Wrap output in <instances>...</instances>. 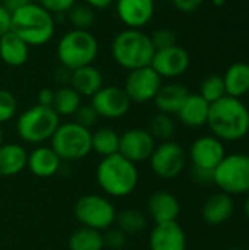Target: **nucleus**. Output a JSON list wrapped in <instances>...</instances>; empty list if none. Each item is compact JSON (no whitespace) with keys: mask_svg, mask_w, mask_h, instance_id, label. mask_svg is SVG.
Segmentation results:
<instances>
[{"mask_svg":"<svg viewBox=\"0 0 249 250\" xmlns=\"http://www.w3.org/2000/svg\"><path fill=\"white\" fill-rule=\"evenodd\" d=\"M207 125L222 142H238L249 133V108L242 100L226 95L210 104Z\"/></svg>","mask_w":249,"mask_h":250,"instance_id":"f257e3e1","label":"nucleus"},{"mask_svg":"<svg viewBox=\"0 0 249 250\" xmlns=\"http://www.w3.org/2000/svg\"><path fill=\"white\" fill-rule=\"evenodd\" d=\"M10 31L22 38L29 47L47 44L56 31L54 16L38 3L28 1L12 12Z\"/></svg>","mask_w":249,"mask_h":250,"instance_id":"f03ea898","label":"nucleus"},{"mask_svg":"<svg viewBox=\"0 0 249 250\" xmlns=\"http://www.w3.org/2000/svg\"><path fill=\"white\" fill-rule=\"evenodd\" d=\"M98 186L114 198H125L131 195L138 185V170L135 164L123 155L113 154L103 157L95 170Z\"/></svg>","mask_w":249,"mask_h":250,"instance_id":"7ed1b4c3","label":"nucleus"},{"mask_svg":"<svg viewBox=\"0 0 249 250\" xmlns=\"http://www.w3.org/2000/svg\"><path fill=\"white\" fill-rule=\"evenodd\" d=\"M154 53L150 35L141 29L126 28L116 34L112 41V57L126 70L150 66Z\"/></svg>","mask_w":249,"mask_h":250,"instance_id":"20e7f679","label":"nucleus"},{"mask_svg":"<svg viewBox=\"0 0 249 250\" xmlns=\"http://www.w3.org/2000/svg\"><path fill=\"white\" fill-rule=\"evenodd\" d=\"M98 40L90 31L70 29L62 35L56 47V56L62 66L75 70L88 64L98 56Z\"/></svg>","mask_w":249,"mask_h":250,"instance_id":"39448f33","label":"nucleus"},{"mask_svg":"<svg viewBox=\"0 0 249 250\" xmlns=\"http://www.w3.org/2000/svg\"><path fill=\"white\" fill-rule=\"evenodd\" d=\"M60 125V116L53 107L35 104L26 108L16 122L18 136L26 144H43L54 135Z\"/></svg>","mask_w":249,"mask_h":250,"instance_id":"423d86ee","label":"nucleus"},{"mask_svg":"<svg viewBox=\"0 0 249 250\" xmlns=\"http://www.w3.org/2000/svg\"><path fill=\"white\" fill-rule=\"evenodd\" d=\"M91 133L90 129L75 122L60 123L50 139L51 149L62 161H79L92 151Z\"/></svg>","mask_w":249,"mask_h":250,"instance_id":"0eeeda50","label":"nucleus"},{"mask_svg":"<svg viewBox=\"0 0 249 250\" xmlns=\"http://www.w3.org/2000/svg\"><path fill=\"white\" fill-rule=\"evenodd\" d=\"M214 185L230 196L249 193V155L242 152L226 154L214 168Z\"/></svg>","mask_w":249,"mask_h":250,"instance_id":"6e6552de","label":"nucleus"},{"mask_svg":"<svg viewBox=\"0 0 249 250\" xmlns=\"http://www.w3.org/2000/svg\"><path fill=\"white\" fill-rule=\"evenodd\" d=\"M73 211L82 227L98 231L110 229L116 220V209L113 204L107 198L94 193L81 196L76 201Z\"/></svg>","mask_w":249,"mask_h":250,"instance_id":"1a4fd4ad","label":"nucleus"},{"mask_svg":"<svg viewBox=\"0 0 249 250\" xmlns=\"http://www.w3.org/2000/svg\"><path fill=\"white\" fill-rule=\"evenodd\" d=\"M186 152L185 149L173 141L161 142L156 145L150 157V166L156 176L164 180H172L178 177L186 167Z\"/></svg>","mask_w":249,"mask_h":250,"instance_id":"9d476101","label":"nucleus"},{"mask_svg":"<svg viewBox=\"0 0 249 250\" xmlns=\"http://www.w3.org/2000/svg\"><path fill=\"white\" fill-rule=\"evenodd\" d=\"M161 85V76L151 66H145L129 70L123 89L131 103L144 104L154 100Z\"/></svg>","mask_w":249,"mask_h":250,"instance_id":"9b49d317","label":"nucleus"},{"mask_svg":"<svg viewBox=\"0 0 249 250\" xmlns=\"http://www.w3.org/2000/svg\"><path fill=\"white\" fill-rule=\"evenodd\" d=\"M92 108L98 114V117H104L109 120L120 119L128 114L131 110V100L128 98L126 92L120 86L109 85L103 86L91 97Z\"/></svg>","mask_w":249,"mask_h":250,"instance_id":"f8f14e48","label":"nucleus"},{"mask_svg":"<svg viewBox=\"0 0 249 250\" xmlns=\"http://www.w3.org/2000/svg\"><path fill=\"white\" fill-rule=\"evenodd\" d=\"M160 76L173 79L182 76L191 66L189 53L181 45H172L169 48L157 50L150 64Z\"/></svg>","mask_w":249,"mask_h":250,"instance_id":"ddd939ff","label":"nucleus"},{"mask_svg":"<svg viewBox=\"0 0 249 250\" xmlns=\"http://www.w3.org/2000/svg\"><path fill=\"white\" fill-rule=\"evenodd\" d=\"M154 149L156 139L147 129H129L120 136L119 154L123 155L126 160L132 161L134 164L150 160Z\"/></svg>","mask_w":249,"mask_h":250,"instance_id":"4468645a","label":"nucleus"},{"mask_svg":"<svg viewBox=\"0 0 249 250\" xmlns=\"http://www.w3.org/2000/svg\"><path fill=\"white\" fill-rule=\"evenodd\" d=\"M225 157L226 149L223 142L213 135L197 138L189 149V160L192 163V167H200L205 170L214 171V168L222 163Z\"/></svg>","mask_w":249,"mask_h":250,"instance_id":"2eb2a0df","label":"nucleus"},{"mask_svg":"<svg viewBox=\"0 0 249 250\" xmlns=\"http://www.w3.org/2000/svg\"><path fill=\"white\" fill-rule=\"evenodd\" d=\"M154 0H116V12L126 28L141 29L154 16Z\"/></svg>","mask_w":249,"mask_h":250,"instance_id":"dca6fc26","label":"nucleus"},{"mask_svg":"<svg viewBox=\"0 0 249 250\" xmlns=\"http://www.w3.org/2000/svg\"><path fill=\"white\" fill-rule=\"evenodd\" d=\"M148 245L150 250H186V234L178 221L156 224Z\"/></svg>","mask_w":249,"mask_h":250,"instance_id":"f3484780","label":"nucleus"},{"mask_svg":"<svg viewBox=\"0 0 249 250\" xmlns=\"http://www.w3.org/2000/svg\"><path fill=\"white\" fill-rule=\"evenodd\" d=\"M235 212V201L233 196L217 192L210 195L203 205L201 215L203 220L210 226H222L227 223Z\"/></svg>","mask_w":249,"mask_h":250,"instance_id":"a211bd4d","label":"nucleus"},{"mask_svg":"<svg viewBox=\"0 0 249 250\" xmlns=\"http://www.w3.org/2000/svg\"><path fill=\"white\" fill-rule=\"evenodd\" d=\"M148 212L156 224L178 221L181 214L179 199L167 190H158L148 199Z\"/></svg>","mask_w":249,"mask_h":250,"instance_id":"6ab92c4d","label":"nucleus"},{"mask_svg":"<svg viewBox=\"0 0 249 250\" xmlns=\"http://www.w3.org/2000/svg\"><path fill=\"white\" fill-rule=\"evenodd\" d=\"M189 94L191 92L185 85L172 82L167 85H161V88L158 89L153 101L158 113L172 116V114H178V111L181 110V107L183 105Z\"/></svg>","mask_w":249,"mask_h":250,"instance_id":"aec40b11","label":"nucleus"},{"mask_svg":"<svg viewBox=\"0 0 249 250\" xmlns=\"http://www.w3.org/2000/svg\"><path fill=\"white\" fill-rule=\"evenodd\" d=\"M60 166L62 160L51 149V146H37L31 154H28L26 167L37 177H51L59 171Z\"/></svg>","mask_w":249,"mask_h":250,"instance_id":"412c9836","label":"nucleus"},{"mask_svg":"<svg viewBox=\"0 0 249 250\" xmlns=\"http://www.w3.org/2000/svg\"><path fill=\"white\" fill-rule=\"evenodd\" d=\"M210 111V103H207L200 94H189L181 110L178 111V117L182 125L186 127H203L207 125Z\"/></svg>","mask_w":249,"mask_h":250,"instance_id":"4be33fe9","label":"nucleus"},{"mask_svg":"<svg viewBox=\"0 0 249 250\" xmlns=\"http://www.w3.org/2000/svg\"><path fill=\"white\" fill-rule=\"evenodd\" d=\"M103 73L98 67L88 64L79 69L72 70L69 85L81 95V97H92L97 91H100L104 85Z\"/></svg>","mask_w":249,"mask_h":250,"instance_id":"5701e85b","label":"nucleus"},{"mask_svg":"<svg viewBox=\"0 0 249 250\" xmlns=\"http://www.w3.org/2000/svg\"><path fill=\"white\" fill-rule=\"evenodd\" d=\"M29 56V45L16 34L9 31L0 37V59L4 64L18 67L26 63Z\"/></svg>","mask_w":249,"mask_h":250,"instance_id":"b1692460","label":"nucleus"},{"mask_svg":"<svg viewBox=\"0 0 249 250\" xmlns=\"http://www.w3.org/2000/svg\"><path fill=\"white\" fill-rule=\"evenodd\" d=\"M28 163V152L18 144L0 145V176L10 177L19 174Z\"/></svg>","mask_w":249,"mask_h":250,"instance_id":"393cba45","label":"nucleus"},{"mask_svg":"<svg viewBox=\"0 0 249 250\" xmlns=\"http://www.w3.org/2000/svg\"><path fill=\"white\" fill-rule=\"evenodd\" d=\"M226 95L233 98H242L249 92V64L244 62L233 63L223 75Z\"/></svg>","mask_w":249,"mask_h":250,"instance_id":"a878e982","label":"nucleus"},{"mask_svg":"<svg viewBox=\"0 0 249 250\" xmlns=\"http://www.w3.org/2000/svg\"><path fill=\"white\" fill-rule=\"evenodd\" d=\"M82 97L70 86H59L54 91V101H53V110L62 117L73 116L75 111L81 107Z\"/></svg>","mask_w":249,"mask_h":250,"instance_id":"bb28decb","label":"nucleus"},{"mask_svg":"<svg viewBox=\"0 0 249 250\" xmlns=\"http://www.w3.org/2000/svg\"><path fill=\"white\" fill-rule=\"evenodd\" d=\"M120 136L110 127H101L91 133V148L101 157H109L119 152Z\"/></svg>","mask_w":249,"mask_h":250,"instance_id":"cd10ccee","label":"nucleus"},{"mask_svg":"<svg viewBox=\"0 0 249 250\" xmlns=\"http://www.w3.org/2000/svg\"><path fill=\"white\" fill-rule=\"evenodd\" d=\"M69 250H103L104 239L101 231L81 227L69 237Z\"/></svg>","mask_w":249,"mask_h":250,"instance_id":"c85d7f7f","label":"nucleus"},{"mask_svg":"<svg viewBox=\"0 0 249 250\" xmlns=\"http://www.w3.org/2000/svg\"><path fill=\"white\" fill-rule=\"evenodd\" d=\"M117 229H120L125 234H138L147 227L145 215L138 209H125L116 214L114 220Z\"/></svg>","mask_w":249,"mask_h":250,"instance_id":"c756f323","label":"nucleus"},{"mask_svg":"<svg viewBox=\"0 0 249 250\" xmlns=\"http://www.w3.org/2000/svg\"><path fill=\"white\" fill-rule=\"evenodd\" d=\"M66 19L69 21V23L72 25V29H82V31H90V28L94 25L95 22V15H94V9L90 7L88 4L82 3V4H73L68 13H66Z\"/></svg>","mask_w":249,"mask_h":250,"instance_id":"7c9ffc66","label":"nucleus"},{"mask_svg":"<svg viewBox=\"0 0 249 250\" xmlns=\"http://www.w3.org/2000/svg\"><path fill=\"white\" fill-rule=\"evenodd\" d=\"M154 139H160L163 142L170 141L175 133V122L172 116L164 113H157L151 117L148 129H147Z\"/></svg>","mask_w":249,"mask_h":250,"instance_id":"2f4dec72","label":"nucleus"},{"mask_svg":"<svg viewBox=\"0 0 249 250\" xmlns=\"http://www.w3.org/2000/svg\"><path fill=\"white\" fill-rule=\"evenodd\" d=\"M200 95L210 104L226 97V88H225L223 76L210 75V76L204 78L201 85H200Z\"/></svg>","mask_w":249,"mask_h":250,"instance_id":"473e14b6","label":"nucleus"},{"mask_svg":"<svg viewBox=\"0 0 249 250\" xmlns=\"http://www.w3.org/2000/svg\"><path fill=\"white\" fill-rule=\"evenodd\" d=\"M18 103L15 95L7 89H0V125L12 120L16 114Z\"/></svg>","mask_w":249,"mask_h":250,"instance_id":"72a5a7b5","label":"nucleus"},{"mask_svg":"<svg viewBox=\"0 0 249 250\" xmlns=\"http://www.w3.org/2000/svg\"><path fill=\"white\" fill-rule=\"evenodd\" d=\"M151 38V42L157 50H163V48H169L172 45H176L178 44V38H176V34L169 29V28H160L157 29L153 35H150Z\"/></svg>","mask_w":249,"mask_h":250,"instance_id":"f704fd0d","label":"nucleus"},{"mask_svg":"<svg viewBox=\"0 0 249 250\" xmlns=\"http://www.w3.org/2000/svg\"><path fill=\"white\" fill-rule=\"evenodd\" d=\"M97 120H98V114L95 113L91 104H85V105L81 104V107L73 114V122L87 129L92 127L97 123Z\"/></svg>","mask_w":249,"mask_h":250,"instance_id":"c9c22d12","label":"nucleus"},{"mask_svg":"<svg viewBox=\"0 0 249 250\" xmlns=\"http://www.w3.org/2000/svg\"><path fill=\"white\" fill-rule=\"evenodd\" d=\"M104 246L112 250H120L126 246V234L120 229H107V233L103 236Z\"/></svg>","mask_w":249,"mask_h":250,"instance_id":"e433bc0d","label":"nucleus"},{"mask_svg":"<svg viewBox=\"0 0 249 250\" xmlns=\"http://www.w3.org/2000/svg\"><path fill=\"white\" fill-rule=\"evenodd\" d=\"M37 3L54 16L60 13H68V10L76 3V0H37Z\"/></svg>","mask_w":249,"mask_h":250,"instance_id":"4c0bfd02","label":"nucleus"},{"mask_svg":"<svg viewBox=\"0 0 249 250\" xmlns=\"http://www.w3.org/2000/svg\"><path fill=\"white\" fill-rule=\"evenodd\" d=\"M191 177L195 183L201 185V186H208V185H214L213 177H214V171L213 170H205V168H200V167H192L191 168Z\"/></svg>","mask_w":249,"mask_h":250,"instance_id":"58836bf2","label":"nucleus"},{"mask_svg":"<svg viewBox=\"0 0 249 250\" xmlns=\"http://www.w3.org/2000/svg\"><path fill=\"white\" fill-rule=\"evenodd\" d=\"M170 1L179 12L183 13H192L204 3V0H170Z\"/></svg>","mask_w":249,"mask_h":250,"instance_id":"ea45409f","label":"nucleus"},{"mask_svg":"<svg viewBox=\"0 0 249 250\" xmlns=\"http://www.w3.org/2000/svg\"><path fill=\"white\" fill-rule=\"evenodd\" d=\"M70 76H72V70H69L68 67L62 66V64H60L59 67H56V70H54V73H53L54 81H56L57 83H60V86L69 85Z\"/></svg>","mask_w":249,"mask_h":250,"instance_id":"a19ab883","label":"nucleus"},{"mask_svg":"<svg viewBox=\"0 0 249 250\" xmlns=\"http://www.w3.org/2000/svg\"><path fill=\"white\" fill-rule=\"evenodd\" d=\"M10 22H12V13L3 4H0V37H3L10 31Z\"/></svg>","mask_w":249,"mask_h":250,"instance_id":"79ce46f5","label":"nucleus"},{"mask_svg":"<svg viewBox=\"0 0 249 250\" xmlns=\"http://www.w3.org/2000/svg\"><path fill=\"white\" fill-rule=\"evenodd\" d=\"M37 101L40 105H44V107H51L53 105V101H54V91L50 89V88H43L40 89L38 95H37Z\"/></svg>","mask_w":249,"mask_h":250,"instance_id":"37998d69","label":"nucleus"},{"mask_svg":"<svg viewBox=\"0 0 249 250\" xmlns=\"http://www.w3.org/2000/svg\"><path fill=\"white\" fill-rule=\"evenodd\" d=\"M85 4H88L92 9H106L109 7L114 0H82Z\"/></svg>","mask_w":249,"mask_h":250,"instance_id":"c03bdc74","label":"nucleus"},{"mask_svg":"<svg viewBox=\"0 0 249 250\" xmlns=\"http://www.w3.org/2000/svg\"><path fill=\"white\" fill-rule=\"evenodd\" d=\"M244 212H245V217L249 221V193H247V198H245V204H244Z\"/></svg>","mask_w":249,"mask_h":250,"instance_id":"a18cd8bd","label":"nucleus"},{"mask_svg":"<svg viewBox=\"0 0 249 250\" xmlns=\"http://www.w3.org/2000/svg\"><path fill=\"white\" fill-rule=\"evenodd\" d=\"M216 6H223L226 3V0H211Z\"/></svg>","mask_w":249,"mask_h":250,"instance_id":"49530a36","label":"nucleus"},{"mask_svg":"<svg viewBox=\"0 0 249 250\" xmlns=\"http://www.w3.org/2000/svg\"><path fill=\"white\" fill-rule=\"evenodd\" d=\"M3 144V130H1V125H0V145Z\"/></svg>","mask_w":249,"mask_h":250,"instance_id":"de8ad7c7","label":"nucleus"},{"mask_svg":"<svg viewBox=\"0 0 249 250\" xmlns=\"http://www.w3.org/2000/svg\"><path fill=\"white\" fill-rule=\"evenodd\" d=\"M226 250H244V249H241V248H238V246H232V248H227Z\"/></svg>","mask_w":249,"mask_h":250,"instance_id":"09e8293b","label":"nucleus"},{"mask_svg":"<svg viewBox=\"0 0 249 250\" xmlns=\"http://www.w3.org/2000/svg\"><path fill=\"white\" fill-rule=\"evenodd\" d=\"M0 179H1V176H0Z\"/></svg>","mask_w":249,"mask_h":250,"instance_id":"8fccbe9b","label":"nucleus"},{"mask_svg":"<svg viewBox=\"0 0 249 250\" xmlns=\"http://www.w3.org/2000/svg\"><path fill=\"white\" fill-rule=\"evenodd\" d=\"M248 97H249V92H248Z\"/></svg>","mask_w":249,"mask_h":250,"instance_id":"3c124183","label":"nucleus"}]
</instances>
